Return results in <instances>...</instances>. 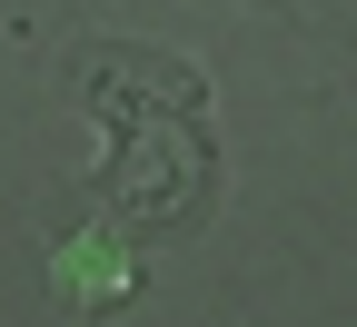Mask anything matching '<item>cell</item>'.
<instances>
[{"mask_svg": "<svg viewBox=\"0 0 357 327\" xmlns=\"http://www.w3.org/2000/svg\"><path fill=\"white\" fill-rule=\"evenodd\" d=\"M50 288L70 298V317L109 327V317H119L129 298L149 288V248L129 238L119 218H100V208H89V218H70L60 238H50Z\"/></svg>", "mask_w": 357, "mask_h": 327, "instance_id": "obj_2", "label": "cell"}, {"mask_svg": "<svg viewBox=\"0 0 357 327\" xmlns=\"http://www.w3.org/2000/svg\"><path fill=\"white\" fill-rule=\"evenodd\" d=\"M70 100L100 129V159H89V208L119 218L139 248H178L199 238L229 199V149H218V100L208 70L189 50H159V40L129 30H79L60 50Z\"/></svg>", "mask_w": 357, "mask_h": 327, "instance_id": "obj_1", "label": "cell"}, {"mask_svg": "<svg viewBox=\"0 0 357 327\" xmlns=\"http://www.w3.org/2000/svg\"><path fill=\"white\" fill-rule=\"evenodd\" d=\"M258 10H278V0H258Z\"/></svg>", "mask_w": 357, "mask_h": 327, "instance_id": "obj_3", "label": "cell"}]
</instances>
